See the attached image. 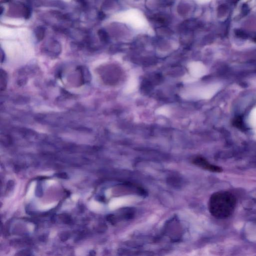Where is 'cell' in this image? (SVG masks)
Wrapping results in <instances>:
<instances>
[{"instance_id":"obj_1","label":"cell","mask_w":256,"mask_h":256,"mask_svg":"<svg viewBox=\"0 0 256 256\" xmlns=\"http://www.w3.org/2000/svg\"><path fill=\"white\" fill-rule=\"evenodd\" d=\"M236 203V197L231 193L227 191L215 193L209 200V211L216 218L225 219L234 213Z\"/></svg>"},{"instance_id":"obj_2","label":"cell","mask_w":256,"mask_h":256,"mask_svg":"<svg viewBox=\"0 0 256 256\" xmlns=\"http://www.w3.org/2000/svg\"><path fill=\"white\" fill-rule=\"evenodd\" d=\"M193 163L199 167L212 172L220 173L223 171L221 167L211 164L203 158H196L193 160Z\"/></svg>"},{"instance_id":"obj_3","label":"cell","mask_w":256,"mask_h":256,"mask_svg":"<svg viewBox=\"0 0 256 256\" xmlns=\"http://www.w3.org/2000/svg\"><path fill=\"white\" fill-rule=\"evenodd\" d=\"M45 51L51 57H57L61 53V45L57 41H52L46 48Z\"/></svg>"},{"instance_id":"obj_4","label":"cell","mask_w":256,"mask_h":256,"mask_svg":"<svg viewBox=\"0 0 256 256\" xmlns=\"http://www.w3.org/2000/svg\"><path fill=\"white\" fill-rule=\"evenodd\" d=\"M77 71L80 74V80L81 84L89 83L91 81L92 77L88 69L86 66H81L78 67Z\"/></svg>"},{"instance_id":"obj_5","label":"cell","mask_w":256,"mask_h":256,"mask_svg":"<svg viewBox=\"0 0 256 256\" xmlns=\"http://www.w3.org/2000/svg\"><path fill=\"white\" fill-rule=\"evenodd\" d=\"M8 74L5 71L1 69L0 71V89L3 91L7 88L8 84Z\"/></svg>"},{"instance_id":"obj_6","label":"cell","mask_w":256,"mask_h":256,"mask_svg":"<svg viewBox=\"0 0 256 256\" xmlns=\"http://www.w3.org/2000/svg\"><path fill=\"white\" fill-rule=\"evenodd\" d=\"M35 34L38 41H42L45 38L46 29L42 26H39L36 28Z\"/></svg>"},{"instance_id":"obj_7","label":"cell","mask_w":256,"mask_h":256,"mask_svg":"<svg viewBox=\"0 0 256 256\" xmlns=\"http://www.w3.org/2000/svg\"><path fill=\"white\" fill-rule=\"evenodd\" d=\"M249 122L252 127L256 128V107L251 112L249 119Z\"/></svg>"},{"instance_id":"obj_8","label":"cell","mask_w":256,"mask_h":256,"mask_svg":"<svg viewBox=\"0 0 256 256\" xmlns=\"http://www.w3.org/2000/svg\"><path fill=\"white\" fill-rule=\"evenodd\" d=\"M98 35L101 41L106 42L108 39L107 33L104 30H99L98 32Z\"/></svg>"},{"instance_id":"obj_9","label":"cell","mask_w":256,"mask_h":256,"mask_svg":"<svg viewBox=\"0 0 256 256\" xmlns=\"http://www.w3.org/2000/svg\"><path fill=\"white\" fill-rule=\"evenodd\" d=\"M24 16L25 18L26 19H28L30 18V16H31V10L27 6H25L24 7Z\"/></svg>"},{"instance_id":"obj_10","label":"cell","mask_w":256,"mask_h":256,"mask_svg":"<svg viewBox=\"0 0 256 256\" xmlns=\"http://www.w3.org/2000/svg\"><path fill=\"white\" fill-rule=\"evenodd\" d=\"M0 56H1V63L4 62L5 60V54L4 52L3 51V49H1L0 51Z\"/></svg>"},{"instance_id":"obj_11","label":"cell","mask_w":256,"mask_h":256,"mask_svg":"<svg viewBox=\"0 0 256 256\" xmlns=\"http://www.w3.org/2000/svg\"><path fill=\"white\" fill-rule=\"evenodd\" d=\"M105 17V14L103 12H99V14H98V18L99 20H103Z\"/></svg>"},{"instance_id":"obj_12","label":"cell","mask_w":256,"mask_h":256,"mask_svg":"<svg viewBox=\"0 0 256 256\" xmlns=\"http://www.w3.org/2000/svg\"><path fill=\"white\" fill-rule=\"evenodd\" d=\"M4 8L2 6H1V8H0V15H2L3 13L4 12Z\"/></svg>"}]
</instances>
